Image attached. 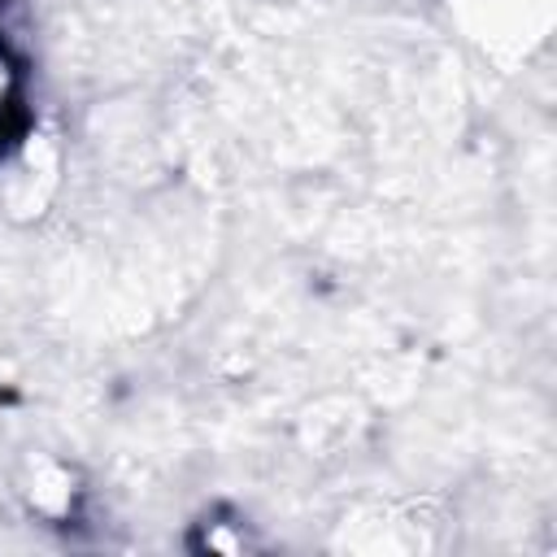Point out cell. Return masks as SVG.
I'll return each instance as SVG.
<instances>
[{
  "mask_svg": "<svg viewBox=\"0 0 557 557\" xmlns=\"http://www.w3.org/2000/svg\"><path fill=\"white\" fill-rule=\"evenodd\" d=\"M13 109H17V65L0 39V139L9 135V122H13Z\"/></svg>",
  "mask_w": 557,
  "mask_h": 557,
  "instance_id": "obj_1",
  "label": "cell"
}]
</instances>
